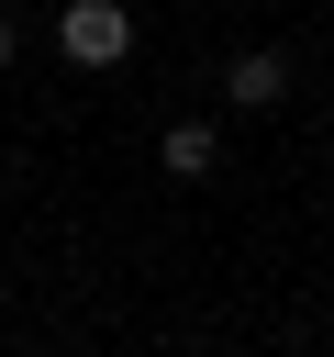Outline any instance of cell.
<instances>
[{
    "label": "cell",
    "instance_id": "277c9868",
    "mask_svg": "<svg viewBox=\"0 0 334 357\" xmlns=\"http://www.w3.org/2000/svg\"><path fill=\"white\" fill-rule=\"evenodd\" d=\"M0 67H11V22H0Z\"/></svg>",
    "mask_w": 334,
    "mask_h": 357
},
{
    "label": "cell",
    "instance_id": "7a4b0ae2",
    "mask_svg": "<svg viewBox=\"0 0 334 357\" xmlns=\"http://www.w3.org/2000/svg\"><path fill=\"white\" fill-rule=\"evenodd\" d=\"M278 89H289V56H267V45H256V56H234V100H245V112H267Z\"/></svg>",
    "mask_w": 334,
    "mask_h": 357
},
{
    "label": "cell",
    "instance_id": "3957f363",
    "mask_svg": "<svg viewBox=\"0 0 334 357\" xmlns=\"http://www.w3.org/2000/svg\"><path fill=\"white\" fill-rule=\"evenodd\" d=\"M167 167L200 178V167H212V123H178V134H167Z\"/></svg>",
    "mask_w": 334,
    "mask_h": 357
},
{
    "label": "cell",
    "instance_id": "6da1fadb",
    "mask_svg": "<svg viewBox=\"0 0 334 357\" xmlns=\"http://www.w3.org/2000/svg\"><path fill=\"white\" fill-rule=\"evenodd\" d=\"M56 45H67L78 67H122V56H134V11H122V0H67Z\"/></svg>",
    "mask_w": 334,
    "mask_h": 357
}]
</instances>
